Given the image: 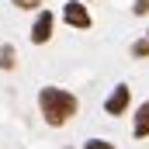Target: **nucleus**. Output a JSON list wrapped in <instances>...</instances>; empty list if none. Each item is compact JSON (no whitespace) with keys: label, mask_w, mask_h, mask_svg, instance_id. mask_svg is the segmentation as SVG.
Returning <instances> with one entry per match:
<instances>
[{"label":"nucleus","mask_w":149,"mask_h":149,"mask_svg":"<svg viewBox=\"0 0 149 149\" xmlns=\"http://www.w3.org/2000/svg\"><path fill=\"white\" fill-rule=\"evenodd\" d=\"M83 149H114V146H111V142H104V139H87Z\"/></svg>","instance_id":"obj_10"},{"label":"nucleus","mask_w":149,"mask_h":149,"mask_svg":"<svg viewBox=\"0 0 149 149\" xmlns=\"http://www.w3.org/2000/svg\"><path fill=\"white\" fill-rule=\"evenodd\" d=\"M38 111L45 118V125L63 128V125L80 111V101H76V94L63 90V87H42V90H38Z\"/></svg>","instance_id":"obj_1"},{"label":"nucleus","mask_w":149,"mask_h":149,"mask_svg":"<svg viewBox=\"0 0 149 149\" xmlns=\"http://www.w3.org/2000/svg\"><path fill=\"white\" fill-rule=\"evenodd\" d=\"M128 104H132V87H128V83H118L111 94H108V101H104V114L118 118V114L128 111Z\"/></svg>","instance_id":"obj_3"},{"label":"nucleus","mask_w":149,"mask_h":149,"mask_svg":"<svg viewBox=\"0 0 149 149\" xmlns=\"http://www.w3.org/2000/svg\"><path fill=\"white\" fill-rule=\"evenodd\" d=\"M132 135L135 139H149V101H142L135 108V118H132Z\"/></svg>","instance_id":"obj_5"},{"label":"nucleus","mask_w":149,"mask_h":149,"mask_svg":"<svg viewBox=\"0 0 149 149\" xmlns=\"http://www.w3.org/2000/svg\"><path fill=\"white\" fill-rule=\"evenodd\" d=\"M132 14H135V17H146L149 14V0H135V3H132Z\"/></svg>","instance_id":"obj_9"},{"label":"nucleus","mask_w":149,"mask_h":149,"mask_svg":"<svg viewBox=\"0 0 149 149\" xmlns=\"http://www.w3.org/2000/svg\"><path fill=\"white\" fill-rule=\"evenodd\" d=\"M132 59H149V35L132 42Z\"/></svg>","instance_id":"obj_7"},{"label":"nucleus","mask_w":149,"mask_h":149,"mask_svg":"<svg viewBox=\"0 0 149 149\" xmlns=\"http://www.w3.org/2000/svg\"><path fill=\"white\" fill-rule=\"evenodd\" d=\"M63 21L76 28V31H87L90 24H94V17H90V10L83 7V0H66L63 3Z\"/></svg>","instance_id":"obj_2"},{"label":"nucleus","mask_w":149,"mask_h":149,"mask_svg":"<svg viewBox=\"0 0 149 149\" xmlns=\"http://www.w3.org/2000/svg\"><path fill=\"white\" fill-rule=\"evenodd\" d=\"M17 66V52L14 45H0V70H14Z\"/></svg>","instance_id":"obj_6"},{"label":"nucleus","mask_w":149,"mask_h":149,"mask_svg":"<svg viewBox=\"0 0 149 149\" xmlns=\"http://www.w3.org/2000/svg\"><path fill=\"white\" fill-rule=\"evenodd\" d=\"M14 7H21V10H35V7H42L45 0H10Z\"/></svg>","instance_id":"obj_8"},{"label":"nucleus","mask_w":149,"mask_h":149,"mask_svg":"<svg viewBox=\"0 0 149 149\" xmlns=\"http://www.w3.org/2000/svg\"><path fill=\"white\" fill-rule=\"evenodd\" d=\"M52 28H56V14H52V10H38L35 24H31V42H35V45H45V42L52 38Z\"/></svg>","instance_id":"obj_4"}]
</instances>
